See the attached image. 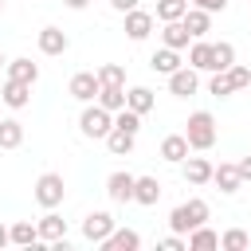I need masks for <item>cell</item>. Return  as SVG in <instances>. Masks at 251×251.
<instances>
[{
	"mask_svg": "<svg viewBox=\"0 0 251 251\" xmlns=\"http://www.w3.org/2000/svg\"><path fill=\"white\" fill-rule=\"evenodd\" d=\"M200 224H208V200H200V196H192V200H184V204H176L169 212V227L176 235H188Z\"/></svg>",
	"mask_w": 251,
	"mask_h": 251,
	"instance_id": "cell-1",
	"label": "cell"
},
{
	"mask_svg": "<svg viewBox=\"0 0 251 251\" xmlns=\"http://www.w3.org/2000/svg\"><path fill=\"white\" fill-rule=\"evenodd\" d=\"M184 137H188V149H196V153L212 149V145H216V118H212L208 110L188 114V122H184Z\"/></svg>",
	"mask_w": 251,
	"mask_h": 251,
	"instance_id": "cell-2",
	"label": "cell"
},
{
	"mask_svg": "<svg viewBox=\"0 0 251 251\" xmlns=\"http://www.w3.org/2000/svg\"><path fill=\"white\" fill-rule=\"evenodd\" d=\"M78 129H82V137L102 141V137L114 129V114H110L106 106H98V102H86L82 114H78Z\"/></svg>",
	"mask_w": 251,
	"mask_h": 251,
	"instance_id": "cell-3",
	"label": "cell"
},
{
	"mask_svg": "<svg viewBox=\"0 0 251 251\" xmlns=\"http://www.w3.org/2000/svg\"><path fill=\"white\" fill-rule=\"evenodd\" d=\"M67 200V180H63V173H43L39 180H35V204L39 208H59Z\"/></svg>",
	"mask_w": 251,
	"mask_h": 251,
	"instance_id": "cell-4",
	"label": "cell"
},
{
	"mask_svg": "<svg viewBox=\"0 0 251 251\" xmlns=\"http://www.w3.org/2000/svg\"><path fill=\"white\" fill-rule=\"evenodd\" d=\"M153 27H157V16H153V12H141V8H129V12H126V35H129L133 43L149 39Z\"/></svg>",
	"mask_w": 251,
	"mask_h": 251,
	"instance_id": "cell-5",
	"label": "cell"
},
{
	"mask_svg": "<svg viewBox=\"0 0 251 251\" xmlns=\"http://www.w3.org/2000/svg\"><path fill=\"white\" fill-rule=\"evenodd\" d=\"M200 90V71L196 67H176L173 75H169V94H176V98H188V94H196Z\"/></svg>",
	"mask_w": 251,
	"mask_h": 251,
	"instance_id": "cell-6",
	"label": "cell"
},
{
	"mask_svg": "<svg viewBox=\"0 0 251 251\" xmlns=\"http://www.w3.org/2000/svg\"><path fill=\"white\" fill-rule=\"evenodd\" d=\"M114 227H118V224H114V216L98 208V212H90V216L82 220V239H90V243H102V239H106Z\"/></svg>",
	"mask_w": 251,
	"mask_h": 251,
	"instance_id": "cell-7",
	"label": "cell"
},
{
	"mask_svg": "<svg viewBox=\"0 0 251 251\" xmlns=\"http://www.w3.org/2000/svg\"><path fill=\"white\" fill-rule=\"evenodd\" d=\"M98 86H102V82H98V75H94V71H78V75L71 78V86H67V90H71V98H75V102H82V106H86V102H94V98H98Z\"/></svg>",
	"mask_w": 251,
	"mask_h": 251,
	"instance_id": "cell-8",
	"label": "cell"
},
{
	"mask_svg": "<svg viewBox=\"0 0 251 251\" xmlns=\"http://www.w3.org/2000/svg\"><path fill=\"white\" fill-rule=\"evenodd\" d=\"M106 196H110L114 204H129V200H133V173H126V169L110 173V176H106Z\"/></svg>",
	"mask_w": 251,
	"mask_h": 251,
	"instance_id": "cell-9",
	"label": "cell"
},
{
	"mask_svg": "<svg viewBox=\"0 0 251 251\" xmlns=\"http://www.w3.org/2000/svg\"><path fill=\"white\" fill-rule=\"evenodd\" d=\"M212 184H220V192H239L243 188V176H239V169H235V161H220V165H212Z\"/></svg>",
	"mask_w": 251,
	"mask_h": 251,
	"instance_id": "cell-10",
	"label": "cell"
},
{
	"mask_svg": "<svg viewBox=\"0 0 251 251\" xmlns=\"http://www.w3.org/2000/svg\"><path fill=\"white\" fill-rule=\"evenodd\" d=\"M67 47H71V35H67L63 27L47 24V27L39 31V51H43V55H67Z\"/></svg>",
	"mask_w": 251,
	"mask_h": 251,
	"instance_id": "cell-11",
	"label": "cell"
},
{
	"mask_svg": "<svg viewBox=\"0 0 251 251\" xmlns=\"http://www.w3.org/2000/svg\"><path fill=\"white\" fill-rule=\"evenodd\" d=\"M98 247H102V251H137V247H141V235H137L133 227H114Z\"/></svg>",
	"mask_w": 251,
	"mask_h": 251,
	"instance_id": "cell-12",
	"label": "cell"
},
{
	"mask_svg": "<svg viewBox=\"0 0 251 251\" xmlns=\"http://www.w3.org/2000/svg\"><path fill=\"white\" fill-rule=\"evenodd\" d=\"M0 102L12 106V110H24V106L31 102V86H27V82H16V78H4V86H0Z\"/></svg>",
	"mask_w": 251,
	"mask_h": 251,
	"instance_id": "cell-13",
	"label": "cell"
},
{
	"mask_svg": "<svg viewBox=\"0 0 251 251\" xmlns=\"http://www.w3.org/2000/svg\"><path fill=\"white\" fill-rule=\"evenodd\" d=\"M39 243H55V239H63L67 235V220L55 212V208H47V216H39Z\"/></svg>",
	"mask_w": 251,
	"mask_h": 251,
	"instance_id": "cell-14",
	"label": "cell"
},
{
	"mask_svg": "<svg viewBox=\"0 0 251 251\" xmlns=\"http://www.w3.org/2000/svg\"><path fill=\"white\" fill-rule=\"evenodd\" d=\"M180 24L188 27V35H192V39H204V35L212 31V12H204V8H192V4H188V12L180 16Z\"/></svg>",
	"mask_w": 251,
	"mask_h": 251,
	"instance_id": "cell-15",
	"label": "cell"
},
{
	"mask_svg": "<svg viewBox=\"0 0 251 251\" xmlns=\"http://www.w3.org/2000/svg\"><path fill=\"white\" fill-rule=\"evenodd\" d=\"M157 200H161V180L157 176H133V204L153 208Z\"/></svg>",
	"mask_w": 251,
	"mask_h": 251,
	"instance_id": "cell-16",
	"label": "cell"
},
{
	"mask_svg": "<svg viewBox=\"0 0 251 251\" xmlns=\"http://www.w3.org/2000/svg\"><path fill=\"white\" fill-rule=\"evenodd\" d=\"M161 43L173 47V51H184V47L192 43V35H188V27H184L180 20H169V24H161Z\"/></svg>",
	"mask_w": 251,
	"mask_h": 251,
	"instance_id": "cell-17",
	"label": "cell"
},
{
	"mask_svg": "<svg viewBox=\"0 0 251 251\" xmlns=\"http://www.w3.org/2000/svg\"><path fill=\"white\" fill-rule=\"evenodd\" d=\"M126 106H129L133 114H141V118H145V114L157 106V94H153L149 86H129V90H126Z\"/></svg>",
	"mask_w": 251,
	"mask_h": 251,
	"instance_id": "cell-18",
	"label": "cell"
},
{
	"mask_svg": "<svg viewBox=\"0 0 251 251\" xmlns=\"http://www.w3.org/2000/svg\"><path fill=\"white\" fill-rule=\"evenodd\" d=\"M188 153H192V149H188V137H184V133H169V137L161 141V157H165L169 165H180Z\"/></svg>",
	"mask_w": 251,
	"mask_h": 251,
	"instance_id": "cell-19",
	"label": "cell"
},
{
	"mask_svg": "<svg viewBox=\"0 0 251 251\" xmlns=\"http://www.w3.org/2000/svg\"><path fill=\"white\" fill-rule=\"evenodd\" d=\"M180 165H184V180L188 184H208L212 180V161L208 157H184Z\"/></svg>",
	"mask_w": 251,
	"mask_h": 251,
	"instance_id": "cell-20",
	"label": "cell"
},
{
	"mask_svg": "<svg viewBox=\"0 0 251 251\" xmlns=\"http://www.w3.org/2000/svg\"><path fill=\"white\" fill-rule=\"evenodd\" d=\"M8 239H12L16 247H35V243H39V227H35L31 220H16V224L8 227Z\"/></svg>",
	"mask_w": 251,
	"mask_h": 251,
	"instance_id": "cell-21",
	"label": "cell"
},
{
	"mask_svg": "<svg viewBox=\"0 0 251 251\" xmlns=\"http://www.w3.org/2000/svg\"><path fill=\"white\" fill-rule=\"evenodd\" d=\"M188 251H212V247H220V231H212L208 224H200V227H192L188 231Z\"/></svg>",
	"mask_w": 251,
	"mask_h": 251,
	"instance_id": "cell-22",
	"label": "cell"
},
{
	"mask_svg": "<svg viewBox=\"0 0 251 251\" xmlns=\"http://www.w3.org/2000/svg\"><path fill=\"white\" fill-rule=\"evenodd\" d=\"M149 67H153L157 75H173V71H176V67H184V63H180V51L161 47V51H153V55H149Z\"/></svg>",
	"mask_w": 251,
	"mask_h": 251,
	"instance_id": "cell-23",
	"label": "cell"
},
{
	"mask_svg": "<svg viewBox=\"0 0 251 251\" xmlns=\"http://www.w3.org/2000/svg\"><path fill=\"white\" fill-rule=\"evenodd\" d=\"M4 67H8V78H16V82H27V86L39 82V67H35L31 59H12V63H4Z\"/></svg>",
	"mask_w": 251,
	"mask_h": 251,
	"instance_id": "cell-24",
	"label": "cell"
},
{
	"mask_svg": "<svg viewBox=\"0 0 251 251\" xmlns=\"http://www.w3.org/2000/svg\"><path fill=\"white\" fill-rule=\"evenodd\" d=\"M102 141H106V149H110L114 157H126V153H133V141H137V133H126V129H118V126H114V129H110Z\"/></svg>",
	"mask_w": 251,
	"mask_h": 251,
	"instance_id": "cell-25",
	"label": "cell"
},
{
	"mask_svg": "<svg viewBox=\"0 0 251 251\" xmlns=\"http://www.w3.org/2000/svg\"><path fill=\"white\" fill-rule=\"evenodd\" d=\"M20 145H24L20 118H0V149H20Z\"/></svg>",
	"mask_w": 251,
	"mask_h": 251,
	"instance_id": "cell-26",
	"label": "cell"
},
{
	"mask_svg": "<svg viewBox=\"0 0 251 251\" xmlns=\"http://www.w3.org/2000/svg\"><path fill=\"white\" fill-rule=\"evenodd\" d=\"M188 67L212 71V43H208V39H192V43H188Z\"/></svg>",
	"mask_w": 251,
	"mask_h": 251,
	"instance_id": "cell-27",
	"label": "cell"
},
{
	"mask_svg": "<svg viewBox=\"0 0 251 251\" xmlns=\"http://www.w3.org/2000/svg\"><path fill=\"white\" fill-rule=\"evenodd\" d=\"M231 63H235V43H227V39L212 43V75L216 71H227Z\"/></svg>",
	"mask_w": 251,
	"mask_h": 251,
	"instance_id": "cell-28",
	"label": "cell"
},
{
	"mask_svg": "<svg viewBox=\"0 0 251 251\" xmlns=\"http://www.w3.org/2000/svg\"><path fill=\"white\" fill-rule=\"evenodd\" d=\"M98 106H106L110 114H118L122 106H126V86H98V98H94Z\"/></svg>",
	"mask_w": 251,
	"mask_h": 251,
	"instance_id": "cell-29",
	"label": "cell"
},
{
	"mask_svg": "<svg viewBox=\"0 0 251 251\" xmlns=\"http://www.w3.org/2000/svg\"><path fill=\"white\" fill-rule=\"evenodd\" d=\"M94 75H98L102 86H126V67H122V63H102Z\"/></svg>",
	"mask_w": 251,
	"mask_h": 251,
	"instance_id": "cell-30",
	"label": "cell"
},
{
	"mask_svg": "<svg viewBox=\"0 0 251 251\" xmlns=\"http://www.w3.org/2000/svg\"><path fill=\"white\" fill-rule=\"evenodd\" d=\"M220 247H224V251H247V247H251V235H247L243 227H227V231L220 235Z\"/></svg>",
	"mask_w": 251,
	"mask_h": 251,
	"instance_id": "cell-31",
	"label": "cell"
},
{
	"mask_svg": "<svg viewBox=\"0 0 251 251\" xmlns=\"http://www.w3.org/2000/svg\"><path fill=\"white\" fill-rule=\"evenodd\" d=\"M184 12H188V0H157V12L153 16L161 24H169V20H180Z\"/></svg>",
	"mask_w": 251,
	"mask_h": 251,
	"instance_id": "cell-32",
	"label": "cell"
},
{
	"mask_svg": "<svg viewBox=\"0 0 251 251\" xmlns=\"http://www.w3.org/2000/svg\"><path fill=\"white\" fill-rule=\"evenodd\" d=\"M224 75H227L231 90H247V86H251V67H243V63H231Z\"/></svg>",
	"mask_w": 251,
	"mask_h": 251,
	"instance_id": "cell-33",
	"label": "cell"
},
{
	"mask_svg": "<svg viewBox=\"0 0 251 251\" xmlns=\"http://www.w3.org/2000/svg\"><path fill=\"white\" fill-rule=\"evenodd\" d=\"M114 126L126 129V133H137V129H141V114H133L129 106H122V110L114 114Z\"/></svg>",
	"mask_w": 251,
	"mask_h": 251,
	"instance_id": "cell-34",
	"label": "cell"
},
{
	"mask_svg": "<svg viewBox=\"0 0 251 251\" xmlns=\"http://www.w3.org/2000/svg\"><path fill=\"white\" fill-rule=\"evenodd\" d=\"M208 90H212V94H216V98H227V94H235V90H231V82H227V75H224V71H216V75H212V82H208Z\"/></svg>",
	"mask_w": 251,
	"mask_h": 251,
	"instance_id": "cell-35",
	"label": "cell"
},
{
	"mask_svg": "<svg viewBox=\"0 0 251 251\" xmlns=\"http://www.w3.org/2000/svg\"><path fill=\"white\" fill-rule=\"evenodd\" d=\"M188 4H192V8H204V12H212V16L227 8V0H188Z\"/></svg>",
	"mask_w": 251,
	"mask_h": 251,
	"instance_id": "cell-36",
	"label": "cell"
},
{
	"mask_svg": "<svg viewBox=\"0 0 251 251\" xmlns=\"http://www.w3.org/2000/svg\"><path fill=\"white\" fill-rule=\"evenodd\" d=\"M161 247H165V251H184L188 243H184V239H180V235L173 231V235H165V239H161Z\"/></svg>",
	"mask_w": 251,
	"mask_h": 251,
	"instance_id": "cell-37",
	"label": "cell"
},
{
	"mask_svg": "<svg viewBox=\"0 0 251 251\" xmlns=\"http://www.w3.org/2000/svg\"><path fill=\"white\" fill-rule=\"evenodd\" d=\"M235 169H239V176H243V184H247V180H251V153H247V157H239V161H235Z\"/></svg>",
	"mask_w": 251,
	"mask_h": 251,
	"instance_id": "cell-38",
	"label": "cell"
},
{
	"mask_svg": "<svg viewBox=\"0 0 251 251\" xmlns=\"http://www.w3.org/2000/svg\"><path fill=\"white\" fill-rule=\"evenodd\" d=\"M110 8H114V12H122V16H126V12H129V8H137V0H110Z\"/></svg>",
	"mask_w": 251,
	"mask_h": 251,
	"instance_id": "cell-39",
	"label": "cell"
},
{
	"mask_svg": "<svg viewBox=\"0 0 251 251\" xmlns=\"http://www.w3.org/2000/svg\"><path fill=\"white\" fill-rule=\"evenodd\" d=\"M63 4H67V8H71V12H82V8H86V4H90V0H63Z\"/></svg>",
	"mask_w": 251,
	"mask_h": 251,
	"instance_id": "cell-40",
	"label": "cell"
},
{
	"mask_svg": "<svg viewBox=\"0 0 251 251\" xmlns=\"http://www.w3.org/2000/svg\"><path fill=\"white\" fill-rule=\"evenodd\" d=\"M8 243H12V239H8V227L0 224V247H8Z\"/></svg>",
	"mask_w": 251,
	"mask_h": 251,
	"instance_id": "cell-41",
	"label": "cell"
},
{
	"mask_svg": "<svg viewBox=\"0 0 251 251\" xmlns=\"http://www.w3.org/2000/svg\"><path fill=\"white\" fill-rule=\"evenodd\" d=\"M4 63H8V59H4V51H0V67H4Z\"/></svg>",
	"mask_w": 251,
	"mask_h": 251,
	"instance_id": "cell-42",
	"label": "cell"
},
{
	"mask_svg": "<svg viewBox=\"0 0 251 251\" xmlns=\"http://www.w3.org/2000/svg\"><path fill=\"white\" fill-rule=\"evenodd\" d=\"M0 8H4V0H0Z\"/></svg>",
	"mask_w": 251,
	"mask_h": 251,
	"instance_id": "cell-43",
	"label": "cell"
},
{
	"mask_svg": "<svg viewBox=\"0 0 251 251\" xmlns=\"http://www.w3.org/2000/svg\"><path fill=\"white\" fill-rule=\"evenodd\" d=\"M0 86H4V82H0Z\"/></svg>",
	"mask_w": 251,
	"mask_h": 251,
	"instance_id": "cell-44",
	"label": "cell"
}]
</instances>
